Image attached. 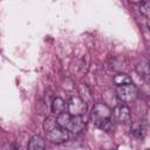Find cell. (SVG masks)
I'll return each mask as SVG.
<instances>
[{"label": "cell", "mask_w": 150, "mask_h": 150, "mask_svg": "<svg viewBox=\"0 0 150 150\" xmlns=\"http://www.w3.org/2000/svg\"><path fill=\"white\" fill-rule=\"evenodd\" d=\"M90 120L94 125L100 128L105 132H110L114 130V120H112V110L105 103H96L94 104Z\"/></svg>", "instance_id": "1"}, {"label": "cell", "mask_w": 150, "mask_h": 150, "mask_svg": "<svg viewBox=\"0 0 150 150\" xmlns=\"http://www.w3.org/2000/svg\"><path fill=\"white\" fill-rule=\"evenodd\" d=\"M56 122L61 128L66 129L68 132L70 131V132H74V134L81 132L86 127L84 116L83 117L71 116L67 111H63V112L59 114L56 116Z\"/></svg>", "instance_id": "2"}, {"label": "cell", "mask_w": 150, "mask_h": 150, "mask_svg": "<svg viewBox=\"0 0 150 150\" xmlns=\"http://www.w3.org/2000/svg\"><path fill=\"white\" fill-rule=\"evenodd\" d=\"M116 95H117L118 100L121 102H123L124 104L131 103V102L136 101V98L138 97V89L134 83L116 87Z\"/></svg>", "instance_id": "3"}, {"label": "cell", "mask_w": 150, "mask_h": 150, "mask_svg": "<svg viewBox=\"0 0 150 150\" xmlns=\"http://www.w3.org/2000/svg\"><path fill=\"white\" fill-rule=\"evenodd\" d=\"M87 110H88V107L86 101L79 96H73L67 102V112L71 116L83 117L87 114Z\"/></svg>", "instance_id": "4"}, {"label": "cell", "mask_w": 150, "mask_h": 150, "mask_svg": "<svg viewBox=\"0 0 150 150\" xmlns=\"http://www.w3.org/2000/svg\"><path fill=\"white\" fill-rule=\"evenodd\" d=\"M112 116H114V121L115 122L121 123V124H128L131 121L130 108L124 103H120L114 108Z\"/></svg>", "instance_id": "5"}, {"label": "cell", "mask_w": 150, "mask_h": 150, "mask_svg": "<svg viewBox=\"0 0 150 150\" xmlns=\"http://www.w3.org/2000/svg\"><path fill=\"white\" fill-rule=\"evenodd\" d=\"M47 138L55 144H61L63 142H66L69 138V134L66 129L61 128L59 124L56 127H54L53 129H50L49 131H47Z\"/></svg>", "instance_id": "6"}, {"label": "cell", "mask_w": 150, "mask_h": 150, "mask_svg": "<svg viewBox=\"0 0 150 150\" xmlns=\"http://www.w3.org/2000/svg\"><path fill=\"white\" fill-rule=\"evenodd\" d=\"M136 73L144 80V81H149L150 77V70H149V62L146 59H142L137 66H136Z\"/></svg>", "instance_id": "7"}, {"label": "cell", "mask_w": 150, "mask_h": 150, "mask_svg": "<svg viewBox=\"0 0 150 150\" xmlns=\"http://www.w3.org/2000/svg\"><path fill=\"white\" fill-rule=\"evenodd\" d=\"M130 132L131 135L137 138V139H143L145 137V134H146V129L144 127V124L142 122H134L131 124V128H130Z\"/></svg>", "instance_id": "8"}, {"label": "cell", "mask_w": 150, "mask_h": 150, "mask_svg": "<svg viewBox=\"0 0 150 150\" xmlns=\"http://www.w3.org/2000/svg\"><path fill=\"white\" fill-rule=\"evenodd\" d=\"M46 143L40 135H34L28 141V150H45Z\"/></svg>", "instance_id": "9"}, {"label": "cell", "mask_w": 150, "mask_h": 150, "mask_svg": "<svg viewBox=\"0 0 150 150\" xmlns=\"http://www.w3.org/2000/svg\"><path fill=\"white\" fill-rule=\"evenodd\" d=\"M67 108V103L61 98V97H55L52 101V111L54 114H56V116L63 111H66Z\"/></svg>", "instance_id": "10"}, {"label": "cell", "mask_w": 150, "mask_h": 150, "mask_svg": "<svg viewBox=\"0 0 150 150\" xmlns=\"http://www.w3.org/2000/svg\"><path fill=\"white\" fill-rule=\"evenodd\" d=\"M114 83L116 87H121V86H125V84H130L132 83L131 77L125 74V73H118L114 76Z\"/></svg>", "instance_id": "11"}, {"label": "cell", "mask_w": 150, "mask_h": 150, "mask_svg": "<svg viewBox=\"0 0 150 150\" xmlns=\"http://www.w3.org/2000/svg\"><path fill=\"white\" fill-rule=\"evenodd\" d=\"M57 125V122H56V117H53V116H49V117H47L46 120H45V122H43V129H45V131L47 132V131H49L50 129H53L54 127H56Z\"/></svg>", "instance_id": "12"}, {"label": "cell", "mask_w": 150, "mask_h": 150, "mask_svg": "<svg viewBox=\"0 0 150 150\" xmlns=\"http://www.w3.org/2000/svg\"><path fill=\"white\" fill-rule=\"evenodd\" d=\"M110 61L112 70H121L122 68H124V60L122 57H112Z\"/></svg>", "instance_id": "13"}, {"label": "cell", "mask_w": 150, "mask_h": 150, "mask_svg": "<svg viewBox=\"0 0 150 150\" xmlns=\"http://www.w3.org/2000/svg\"><path fill=\"white\" fill-rule=\"evenodd\" d=\"M139 11H141V13H142L145 18H149V16H150V1H149V0L142 1V2L139 4Z\"/></svg>", "instance_id": "14"}]
</instances>
